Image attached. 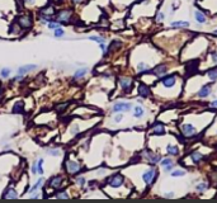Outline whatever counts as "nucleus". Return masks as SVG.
Wrapping results in <instances>:
<instances>
[{
	"label": "nucleus",
	"mask_w": 217,
	"mask_h": 203,
	"mask_svg": "<svg viewBox=\"0 0 217 203\" xmlns=\"http://www.w3.org/2000/svg\"><path fill=\"white\" fill-rule=\"evenodd\" d=\"M107 183L109 184L110 187L118 188V187H121L122 184H123V176H122L121 174H114V175H112L110 178H108Z\"/></svg>",
	"instance_id": "1"
},
{
	"label": "nucleus",
	"mask_w": 217,
	"mask_h": 203,
	"mask_svg": "<svg viewBox=\"0 0 217 203\" xmlns=\"http://www.w3.org/2000/svg\"><path fill=\"white\" fill-rule=\"evenodd\" d=\"M17 23H18V26H19L21 28H29L30 26H32V18H30L29 15H21L19 18L17 19Z\"/></svg>",
	"instance_id": "2"
},
{
	"label": "nucleus",
	"mask_w": 217,
	"mask_h": 203,
	"mask_svg": "<svg viewBox=\"0 0 217 203\" xmlns=\"http://www.w3.org/2000/svg\"><path fill=\"white\" fill-rule=\"evenodd\" d=\"M71 19V11L70 10H61L56 15V21L59 23H67Z\"/></svg>",
	"instance_id": "3"
},
{
	"label": "nucleus",
	"mask_w": 217,
	"mask_h": 203,
	"mask_svg": "<svg viewBox=\"0 0 217 203\" xmlns=\"http://www.w3.org/2000/svg\"><path fill=\"white\" fill-rule=\"evenodd\" d=\"M132 108V106L129 103H123V102H120V103H116L113 106V112L114 113H118V112H127Z\"/></svg>",
	"instance_id": "4"
},
{
	"label": "nucleus",
	"mask_w": 217,
	"mask_h": 203,
	"mask_svg": "<svg viewBox=\"0 0 217 203\" xmlns=\"http://www.w3.org/2000/svg\"><path fill=\"white\" fill-rule=\"evenodd\" d=\"M61 184H62V176L61 175H53V176L49 178V180H48V186L51 188H55V189L60 188Z\"/></svg>",
	"instance_id": "5"
},
{
	"label": "nucleus",
	"mask_w": 217,
	"mask_h": 203,
	"mask_svg": "<svg viewBox=\"0 0 217 203\" xmlns=\"http://www.w3.org/2000/svg\"><path fill=\"white\" fill-rule=\"evenodd\" d=\"M80 169H81V165H80L79 163H75V161H67V163H66V170H67V173L75 174V173H78Z\"/></svg>",
	"instance_id": "6"
},
{
	"label": "nucleus",
	"mask_w": 217,
	"mask_h": 203,
	"mask_svg": "<svg viewBox=\"0 0 217 203\" xmlns=\"http://www.w3.org/2000/svg\"><path fill=\"white\" fill-rule=\"evenodd\" d=\"M182 131H183V135L185 137H192V136H194V133H196L194 127L192 125H184L182 127Z\"/></svg>",
	"instance_id": "7"
},
{
	"label": "nucleus",
	"mask_w": 217,
	"mask_h": 203,
	"mask_svg": "<svg viewBox=\"0 0 217 203\" xmlns=\"http://www.w3.org/2000/svg\"><path fill=\"white\" fill-rule=\"evenodd\" d=\"M161 83L165 88H171L175 85V76L174 75H169V76H165L163 80H161Z\"/></svg>",
	"instance_id": "8"
},
{
	"label": "nucleus",
	"mask_w": 217,
	"mask_h": 203,
	"mask_svg": "<svg viewBox=\"0 0 217 203\" xmlns=\"http://www.w3.org/2000/svg\"><path fill=\"white\" fill-rule=\"evenodd\" d=\"M120 85L122 87V89L125 90V91H128L131 90V87H132V80L131 79H127V78H122L120 80Z\"/></svg>",
	"instance_id": "9"
},
{
	"label": "nucleus",
	"mask_w": 217,
	"mask_h": 203,
	"mask_svg": "<svg viewBox=\"0 0 217 203\" xmlns=\"http://www.w3.org/2000/svg\"><path fill=\"white\" fill-rule=\"evenodd\" d=\"M145 155H146V157L148 159V161H150L151 164H158L160 160H161V157H160V155H158V154H152L151 151H145Z\"/></svg>",
	"instance_id": "10"
},
{
	"label": "nucleus",
	"mask_w": 217,
	"mask_h": 203,
	"mask_svg": "<svg viewBox=\"0 0 217 203\" xmlns=\"http://www.w3.org/2000/svg\"><path fill=\"white\" fill-rule=\"evenodd\" d=\"M37 69V65H33V64H30V65H24V66H21L19 69H18V74L19 75H24V74H27L29 71H32Z\"/></svg>",
	"instance_id": "11"
},
{
	"label": "nucleus",
	"mask_w": 217,
	"mask_h": 203,
	"mask_svg": "<svg viewBox=\"0 0 217 203\" xmlns=\"http://www.w3.org/2000/svg\"><path fill=\"white\" fill-rule=\"evenodd\" d=\"M154 176H155V170L150 169V170H147L146 173H144V175H142V179L145 180L146 184H150L154 179Z\"/></svg>",
	"instance_id": "12"
},
{
	"label": "nucleus",
	"mask_w": 217,
	"mask_h": 203,
	"mask_svg": "<svg viewBox=\"0 0 217 203\" xmlns=\"http://www.w3.org/2000/svg\"><path fill=\"white\" fill-rule=\"evenodd\" d=\"M4 198H7V199H15L18 198V194L15 192V189L13 188H8L7 190H5V193H4Z\"/></svg>",
	"instance_id": "13"
},
{
	"label": "nucleus",
	"mask_w": 217,
	"mask_h": 203,
	"mask_svg": "<svg viewBox=\"0 0 217 203\" xmlns=\"http://www.w3.org/2000/svg\"><path fill=\"white\" fill-rule=\"evenodd\" d=\"M40 14H43V15H48V17H52V15L55 14V8L52 7V5H47V7H45V8H42V9H41Z\"/></svg>",
	"instance_id": "14"
},
{
	"label": "nucleus",
	"mask_w": 217,
	"mask_h": 203,
	"mask_svg": "<svg viewBox=\"0 0 217 203\" xmlns=\"http://www.w3.org/2000/svg\"><path fill=\"white\" fill-rule=\"evenodd\" d=\"M139 94L141 95V97H144V98H147V97H150V89H148L146 85H144V84H141L140 87H139Z\"/></svg>",
	"instance_id": "15"
},
{
	"label": "nucleus",
	"mask_w": 217,
	"mask_h": 203,
	"mask_svg": "<svg viewBox=\"0 0 217 203\" xmlns=\"http://www.w3.org/2000/svg\"><path fill=\"white\" fill-rule=\"evenodd\" d=\"M194 18H196L197 23H199V24L206 23V17H204V14L202 13V11H199V10H196V11H194Z\"/></svg>",
	"instance_id": "16"
},
{
	"label": "nucleus",
	"mask_w": 217,
	"mask_h": 203,
	"mask_svg": "<svg viewBox=\"0 0 217 203\" xmlns=\"http://www.w3.org/2000/svg\"><path fill=\"white\" fill-rule=\"evenodd\" d=\"M209 94H211V87H209V85H204V87L199 91H198V95H199L201 98H206Z\"/></svg>",
	"instance_id": "17"
},
{
	"label": "nucleus",
	"mask_w": 217,
	"mask_h": 203,
	"mask_svg": "<svg viewBox=\"0 0 217 203\" xmlns=\"http://www.w3.org/2000/svg\"><path fill=\"white\" fill-rule=\"evenodd\" d=\"M165 72H166V66L165 65H159V66H156L154 69V74H155V75H158V76L164 75Z\"/></svg>",
	"instance_id": "18"
},
{
	"label": "nucleus",
	"mask_w": 217,
	"mask_h": 203,
	"mask_svg": "<svg viewBox=\"0 0 217 203\" xmlns=\"http://www.w3.org/2000/svg\"><path fill=\"white\" fill-rule=\"evenodd\" d=\"M43 183H45V179H43V178L41 176L40 179L37 180V183L34 184V186H33L32 188L29 189V194H30V193H33V192H36V190H38V189H40V188H41V187L43 186Z\"/></svg>",
	"instance_id": "19"
},
{
	"label": "nucleus",
	"mask_w": 217,
	"mask_h": 203,
	"mask_svg": "<svg viewBox=\"0 0 217 203\" xmlns=\"http://www.w3.org/2000/svg\"><path fill=\"white\" fill-rule=\"evenodd\" d=\"M196 71H197V61H193V62H190L187 66V76L192 75V74H194Z\"/></svg>",
	"instance_id": "20"
},
{
	"label": "nucleus",
	"mask_w": 217,
	"mask_h": 203,
	"mask_svg": "<svg viewBox=\"0 0 217 203\" xmlns=\"http://www.w3.org/2000/svg\"><path fill=\"white\" fill-rule=\"evenodd\" d=\"M154 133L155 135H164L165 130H164V126L161 123H155L154 125Z\"/></svg>",
	"instance_id": "21"
},
{
	"label": "nucleus",
	"mask_w": 217,
	"mask_h": 203,
	"mask_svg": "<svg viewBox=\"0 0 217 203\" xmlns=\"http://www.w3.org/2000/svg\"><path fill=\"white\" fill-rule=\"evenodd\" d=\"M86 72H88V69H86V67H83V69H79V70H76V72H75V74H74V78H75V79L84 78Z\"/></svg>",
	"instance_id": "22"
},
{
	"label": "nucleus",
	"mask_w": 217,
	"mask_h": 203,
	"mask_svg": "<svg viewBox=\"0 0 217 203\" xmlns=\"http://www.w3.org/2000/svg\"><path fill=\"white\" fill-rule=\"evenodd\" d=\"M192 160H193V163H196V164H198L201 161V160L203 159V155L201 152H198V151H196V152H192Z\"/></svg>",
	"instance_id": "23"
},
{
	"label": "nucleus",
	"mask_w": 217,
	"mask_h": 203,
	"mask_svg": "<svg viewBox=\"0 0 217 203\" xmlns=\"http://www.w3.org/2000/svg\"><path fill=\"white\" fill-rule=\"evenodd\" d=\"M166 151H168V154H170V155H178V152H179V149L177 146H173V145H168L166 146Z\"/></svg>",
	"instance_id": "24"
},
{
	"label": "nucleus",
	"mask_w": 217,
	"mask_h": 203,
	"mask_svg": "<svg viewBox=\"0 0 217 203\" xmlns=\"http://www.w3.org/2000/svg\"><path fill=\"white\" fill-rule=\"evenodd\" d=\"M171 26L173 27H189V22H187V21H178V22H173Z\"/></svg>",
	"instance_id": "25"
},
{
	"label": "nucleus",
	"mask_w": 217,
	"mask_h": 203,
	"mask_svg": "<svg viewBox=\"0 0 217 203\" xmlns=\"http://www.w3.org/2000/svg\"><path fill=\"white\" fill-rule=\"evenodd\" d=\"M144 108L142 107H136L135 108V112H133V116L136 117V118H141L142 116H144Z\"/></svg>",
	"instance_id": "26"
},
{
	"label": "nucleus",
	"mask_w": 217,
	"mask_h": 203,
	"mask_svg": "<svg viewBox=\"0 0 217 203\" xmlns=\"http://www.w3.org/2000/svg\"><path fill=\"white\" fill-rule=\"evenodd\" d=\"M207 75L211 80H216L217 79V67H215V69H211L208 72H207Z\"/></svg>",
	"instance_id": "27"
},
{
	"label": "nucleus",
	"mask_w": 217,
	"mask_h": 203,
	"mask_svg": "<svg viewBox=\"0 0 217 203\" xmlns=\"http://www.w3.org/2000/svg\"><path fill=\"white\" fill-rule=\"evenodd\" d=\"M22 108H23V103L22 102H17L15 106L13 108V113H21L22 112Z\"/></svg>",
	"instance_id": "28"
},
{
	"label": "nucleus",
	"mask_w": 217,
	"mask_h": 203,
	"mask_svg": "<svg viewBox=\"0 0 217 203\" xmlns=\"http://www.w3.org/2000/svg\"><path fill=\"white\" fill-rule=\"evenodd\" d=\"M42 165H43V159H40L38 161H37V173H38L40 175L43 174V168H42Z\"/></svg>",
	"instance_id": "29"
},
{
	"label": "nucleus",
	"mask_w": 217,
	"mask_h": 203,
	"mask_svg": "<svg viewBox=\"0 0 217 203\" xmlns=\"http://www.w3.org/2000/svg\"><path fill=\"white\" fill-rule=\"evenodd\" d=\"M89 40H90V41H95L97 43H103V42H104L103 37H99V36H90Z\"/></svg>",
	"instance_id": "30"
},
{
	"label": "nucleus",
	"mask_w": 217,
	"mask_h": 203,
	"mask_svg": "<svg viewBox=\"0 0 217 203\" xmlns=\"http://www.w3.org/2000/svg\"><path fill=\"white\" fill-rule=\"evenodd\" d=\"M10 72H11V70L9 69V67H4V69L0 71V75H2L3 78H8L10 75Z\"/></svg>",
	"instance_id": "31"
},
{
	"label": "nucleus",
	"mask_w": 217,
	"mask_h": 203,
	"mask_svg": "<svg viewBox=\"0 0 217 203\" xmlns=\"http://www.w3.org/2000/svg\"><path fill=\"white\" fill-rule=\"evenodd\" d=\"M55 30V37H62L64 34H65V32H64V29L61 28V27H59V28H56V29H53Z\"/></svg>",
	"instance_id": "32"
},
{
	"label": "nucleus",
	"mask_w": 217,
	"mask_h": 203,
	"mask_svg": "<svg viewBox=\"0 0 217 203\" xmlns=\"http://www.w3.org/2000/svg\"><path fill=\"white\" fill-rule=\"evenodd\" d=\"M47 27L49 28V29H56V28H59L60 27V23L59 22H49V23H47Z\"/></svg>",
	"instance_id": "33"
},
{
	"label": "nucleus",
	"mask_w": 217,
	"mask_h": 203,
	"mask_svg": "<svg viewBox=\"0 0 217 203\" xmlns=\"http://www.w3.org/2000/svg\"><path fill=\"white\" fill-rule=\"evenodd\" d=\"M171 176H183L185 175V171L184 170H174L173 173H170Z\"/></svg>",
	"instance_id": "34"
},
{
	"label": "nucleus",
	"mask_w": 217,
	"mask_h": 203,
	"mask_svg": "<svg viewBox=\"0 0 217 203\" xmlns=\"http://www.w3.org/2000/svg\"><path fill=\"white\" fill-rule=\"evenodd\" d=\"M76 183L79 187H84L85 186V178L84 176H78L76 178Z\"/></svg>",
	"instance_id": "35"
},
{
	"label": "nucleus",
	"mask_w": 217,
	"mask_h": 203,
	"mask_svg": "<svg viewBox=\"0 0 217 203\" xmlns=\"http://www.w3.org/2000/svg\"><path fill=\"white\" fill-rule=\"evenodd\" d=\"M163 167H166V165H170V164H173V160L170 159V157H166V159H163L161 160V163H160Z\"/></svg>",
	"instance_id": "36"
},
{
	"label": "nucleus",
	"mask_w": 217,
	"mask_h": 203,
	"mask_svg": "<svg viewBox=\"0 0 217 203\" xmlns=\"http://www.w3.org/2000/svg\"><path fill=\"white\" fill-rule=\"evenodd\" d=\"M48 154H49V155H52V156H59L60 155V150L51 149V150H48Z\"/></svg>",
	"instance_id": "37"
},
{
	"label": "nucleus",
	"mask_w": 217,
	"mask_h": 203,
	"mask_svg": "<svg viewBox=\"0 0 217 203\" xmlns=\"http://www.w3.org/2000/svg\"><path fill=\"white\" fill-rule=\"evenodd\" d=\"M56 197H57V198H64V199L69 198V195L66 194V192H59V193L56 194Z\"/></svg>",
	"instance_id": "38"
},
{
	"label": "nucleus",
	"mask_w": 217,
	"mask_h": 203,
	"mask_svg": "<svg viewBox=\"0 0 217 203\" xmlns=\"http://www.w3.org/2000/svg\"><path fill=\"white\" fill-rule=\"evenodd\" d=\"M207 187H208L207 183H201V184H198V186H197V189H198V190H204Z\"/></svg>",
	"instance_id": "39"
},
{
	"label": "nucleus",
	"mask_w": 217,
	"mask_h": 203,
	"mask_svg": "<svg viewBox=\"0 0 217 203\" xmlns=\"http://www.w3.org/2000/svg\"><path fill=\"white\" fill-rule=\"evenodd\" d=\"M137 67H139V70H147V69H148V66H147L146 64H144V62H140V64L137 65Z\"/></svg>",
	"instance_id": "40"
},
{
	"label": "nucleus",
	"mask_w": 217,
	"mask_h": 203,
	"mask_svg": "<svg viewBox=\"0 0 217 203\" xmlns=\"http://www.w3.org/2000/svg\"><path fill=\"white\" fill-rule=\"evenodd\" d=\"M163 19H164V14L161 13V11H159V13H158V15H156V21L161 22V21H163Z\"/></svg>",
	"instance_id": "41"
},
{
	"label": "nucleus",
	"mask_w": 217,
	"mask_h": 203,
	"mask_svg": "<svg viewBox=\"0 0 217 203\" xmlns=\"http://www.w3.org/2000/svg\"><path fill=\"white\" fill-rule=\"evenodd\" d=\"M66 107H67V103H65V104H60V106H57V110H64Z\"/></svg>",
	"instance_id": "42"
},
{
	"label": "nucleus",
	"mask_w": 217,
	"mask_h": 203,
	"mask_svg": "<svg viewBox=\"0 0 217 203\" xmlns=\"http://www.w3.org/2000/svg\"><path fill=\"white\" fill-rule=\"evenodd\" d=\"M10 30H11V32H14V33L18 32V28H17L15 24H11V26H10Z\"/></svg>",
	"instance_id": "43"
},
{
	"label": "nucleus",
	"mask_w": 217,
	"mask_h": 203,
	"mask_svg": "<svg viewBox=\"0 0 217 203\" xmlns=\"http://www.w3.org/2000/svg\"><path fill=\"white\" fill-rule=\"evenodd\" d=\"M122 118H123V116H122V114H117V116L114 117V121H116V122H120Z\"/></svg>",
	"instance_id": "44"
},
{
	"label": "nucleus",
	"mask_w": 217,
	"mask_h": 203,
	"mask_svg": "<svg viewBox=\"0 0 217 203\" xmlns=\"http://www.w3.org/2000/svg\"><path fill=\"white\" fill-rule=\"evenodd\" d=\"M32 174H37V164H33V167H32Z\"/></svg>",
	"instance_id": "45"
},
{
	"label": "nucleus",
	"mask_w": 217,
	"mask_h": 203,
	"mask_svg": "<svg viewBox=\"0 0 217 203\" xmlns=\"http://www.w3.org/2000/svg\"><path fill=\"white\" fill-rule=\"evenodd\" d=\"M23 79V75H19V74H18V76L14 79V81H19V80H22Z\"/></svg>",
	"instance_id": "46"
},
{
	"label": "nucleus",
	"mask_w": 217,
	"mask_h": 203,
	"mask_svg": "<svg viewBox=\"0 0 217 203\" xmlns=\"http://www.w3.org/2000/svg\"><path fill=\"white\" fill-rule=\"evenodd\" d=\"M164 168H165V171H170L173 167H171V164H170V165H166V167H164Z\"/></svg>",
	"instance_id": "47"
},
{
	"label": "nucleus",
	"mask_w": 217,
	"mask_h": 203,
	"mask_svg": "<svg viewBox=\"0 0 217 203\" xmlns=\"http://www.w3.org/2000/svg\"><path fill=\"white\" fill-rule=\"evenodd\" d=\"M177 138H178L179 141H180V144H185V142H184V138H183L182 136H177Z\"/></svg>",
	"instance_id": "48"
},
{
	"label": "nucleus",
	"mask_w": 217,
	"mask_h": 203,
	"mask_svg": "<svg viewBox=\"0 0 217 203\" xmlns=\"http://www.w3.org/2000/svg\"><path fill=\"white\" fill-rule=\"evenodd\" d=\"M24 2H26L27 4H30V5H32V4H34L36 0H24Z\"/></svg>",
	"instance_id": "49"
},
{
	"label": "nucleus",
	"mask_w": 217,
	"mask_h": 203,
	"mask_svg": "<svg viewBox=\"0 0 217 203\" xmlns=\"http://www.w3.org/2000/svg\"><path fill=\"white\" fill-rule=\"evenodd\" d=\"M212 57H213V61L217 64V53H212Z\"/></svg>",
	"instance_id": "50"
},
{
	"label": "nucleus",
	"mask_w": 217,
	"mask_h": 203,
	"mask_svg": "<svg viewBox=\"0 0 217 203\" xmlns=\"http://www.w3.org/2000/svg\"><path fill=\"white\" fill-rule=\"evenodd\" d=\"M211 106H212V107H217V100H213L212 103H211Z\"/></svg>",
	"instance_id": "51"
},
{
	"label": "nucleus",
	"mask_w": 217,
	"mask_h": 203,
	"mask_svg": "<svg viewBox=\"0 0 217 203\" xmlns=\"http://www.w3.org/2000/svg\"><path fill=\"white\" fill-rule=\"evenodd\" d=\"M165 197H169V198H171V197H174V194H173V193H169V194L166 193V194H165Z\"/></svg>",
	"instance_id": "52"
},
{
	"label": "nucleus",
	"mask_w": 217,
	"mask_h": 203,
	"mask_svg": "<svg viewBox=\"0 0 217 203\" xmlns=\"http://www.w3.org/2000/svg\"><path fill=\"white\" fill-rule=\"evenodd\" d=\"M72 2H74V3H80L81 0H72Z\"/></svg>",
	"instance_id": "53"
},
{
	"label": "nucleus",
	"mask_w": 217,
	"mask_h": 203,
	"mask_svg": "<svg viewBox=\"0 0 217 203\" xmlns=\"http://www.w3.org/2000/svg\"><path fill=\"white\" fill-rule=\"evenodd\" d=\"M213 33H215V34H217V29H215V30H213Z\"/></svg>",
	"instance_id": "54"
}]
</instances>
